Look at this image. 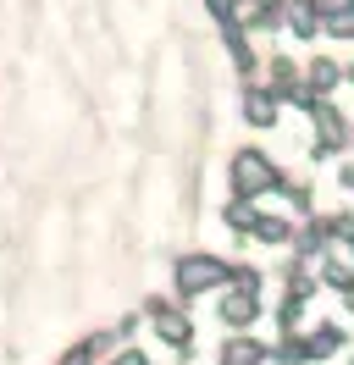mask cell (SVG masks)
I'll use <instances>...</instances> for the list:
<instances>
[{"instance_id":"obj_1","label":"cell","mask_w":354,"mask_h":365,"mask_svg":"<svg viewBox=\"0 0 354 365\" xmlns=\"http://www.w3.org/2000/svg\"><path fill=\"white\" fill-rule=\"evenodd\" d=\"M227 277H233L227 260H216V255H188V260H177V294L183 299L211 294V288H221Z\"/></svg>"},{"instance_id":"obj_2","label":"cell","mask_w":354,"mask_h":365,"mask_svg":"<svg viewBox=\"0 0 354 365\" xmlns=\"http://www.w3.org/2000/svg\"><path fill=\"white\" fill-rule=\"evenodd\" d=\"M271 182H277V172H271V160H266V155L243 150V155L233 160V188H238L243 200H249V194H261V188H271Z\"/></svg>"},{"instance_id":"obj_3","label":"cell","mask_w":354,"mask_h":365,"mask_svg":"<svg viewBox=\"0 0 354 365\" xmlns=\"http://www.w3.org/2000/svg\"><path fill=\"white\" fill-rule=\"evenodd\" d=\"M150 321H155V332L172 343V349H188V321H183V310H172V304L150 299Z\"/></svg>"},{"instance_id":"obj_4","label":"cell","mask_w":354,"mask_h":365,"mask_svg":"<svg viewBox=\"0 0 354 365\" xmlns=\"http://www.w3.org/2000/svg\"><path fill=\"white\" fill-rule=\"evenodd\" d=\"M221 316H227V327H249V321L261 316V304H255V288H243V282H238V294H227Z\"/></svg>"},{"instance_id":"obj_5","label":"cell","mask_w":354,"mask_h":365,"mask_svg":"<svg viewBox=\"0 0 354 365\" xmlns=\"http://www.w3.org/2000/svg\"><path fill=\"white\" fill-rule=\"evenodd\" d=\"M261 360H266V349L255 338H233L221 349V365H261Z\"/></svg>"},{"instance_id":"obj_6","label":"cell","mask_w":354,"mask_h":365,"mask_svg":"<svg viewBox=\"0 0 354 365\" xmlns=\"http://www.w3.org/2000/svg\"><path fill=\"white\" fill-rule=\"evenodd\" d=\"M255 232H261L266 244H288V238H293V222H283V216H261Z\"/></svg>"},{"instance_id":"obj_7","label":"cell","mask_w":354,"mask_h":365,"mask_svg":"<svg viewBox=\"0 0 354 365\" xmlns=\"http://www.w3.org/2000/svg\"><path fill=\"white\" fill-rule=\"evenodd\" d=\"M243 111H249V122H261V128H266V122H271V100H266L261 89H249V94H243Z\"/></svg>"},{"instance_id":"obj_8","label":"cell","mask_w":354,"mask_h":365,"mask_svg":"<svg viewBox=\"0 0 354 365\" xmlns=\"http://www.w3.org/2000/svg\"><path fill=\"white\" fill-rule=\"evenodd\" d=\"M315 122H321V144H343V116L338 111H315Z\"/></svg>"},{"instance_id":"obj_9","label":"cell","mask_w":354,"mask_h":365,"mask_svg":"<svg viewBox=\"0 0 354 365\" xmlns=\"http://www.w3.org/2000/svg\"><path fill=\"white\" fill-rule=\"evenodd\" d=\"M288 11H293V28H299V34L315 28V0H288Z\"/></svg>"},{"instance_id":"obj_10","label":"cell","mask_w":354,"mask_h":365,"mask_svg":"<svg viewBox=\"0 0 354 365\" xmlns=\"http://www.w3.org/2000/svg\"><path fill=\"white\" fill-rule=\"evenodd\" d=\"M310 78H315V89H327V83H338V67H332V61H315Z\"/></svg>"},{"instance_id":"obj_11","label":"cell","mask_w":354,"mask_h":365,"mask_svg":"<svg viewBox=\"0 0 354 365\" xmlns=\"http://www.w3.org/2000/svg\"><path fill=\"white\" fill-rule=\"evenodd\" d=\"M327 282H332V288H349V272H343V266H332V260H327Z\"/></svg>"},{"instance_id":"obj_12","label":"cell","mask_w":354,"mask_h":365,"mask_svg":"<svg viewBox=\"0 0 354 365\" xmlns=\"http://www.w3.org/2000/svg\"><path fill=\"white\" fill-rule=\"evenodd\" d=\"M116 365H144V354H138V349H128V354H122Z\"/></svg>"},{"instance_id":"obj_13","label":"cell","mask_w":354,"mask_h":365,"mask_svg":"<svg viewBox=\"0 0 354 365\" xmlns=\"http://www.w3.org/2000/svg\"><path fill=\"white\" fill-rule=\"evenodd\" d=\"M211 11H221V17H227V11H233V0H211Z\"/></svg>"}]
</instances>
